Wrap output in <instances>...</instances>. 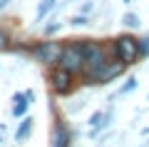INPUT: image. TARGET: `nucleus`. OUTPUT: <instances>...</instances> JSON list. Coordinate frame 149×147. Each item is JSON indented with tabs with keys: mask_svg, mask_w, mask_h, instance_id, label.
Here are the masks:
<instances>
[{
	"mask_svg": "<svg viewBox=\"0 0 149 147\" xmlns=\"http://www.w3.org/2000/svg\"><path fill=\"white\" fill-rule=\"evenodd\" d=\"M112 60L109 47L104 40H95V37H85V70L80 72V82L82 85H95V77L102 68Z\"/></svg>",
	"mask_w": 149,
	"mask_h": 147,
	"instance_id": "1",
	"label": "nucleus"
},
{
	"mask_svg": "<svg viewBox=\"0 0 149 147\" xmlns=\"http://www.w3.org/2000/svg\"><path fill=\"white\" fill-rule=\"evenodd\" d=\"M107 47H109L112 60L122 63L124 68H132V65H137L142 60L139 58V37L132 35V32H119L117 37H112L107 42Z\"/></svg>",
	"mask_w": 149,
	"mask_h": 147,
	"instance_id": "2",
	"label": "nucleus"
},
{
	"mask_svg": "<svg viewBox=\"0 0 149 147\" xmlns=\"http://www.w3.org/2000/svg\"><path fill=\"white\" fill-rule=\"evenodd\" d=\"M60 50H62V42L55 40V37H40V40H35V42H30V45L22 47V53H25L30 60L40 63L42 68H52V65H57Z\"/></svg>",
	"mask_w": 149,
	"mask_h": 147,
	"instance_id": "3",
	"label": "nucleus"
},
{
	"mask_svg": "<svg viewBox=\"0 0 149 147\" xmlns=\"http://www.w3.org/2000/svg\"><path fill=\"white\" fill-rule=\"evenodd\" d=\"M57 65L65 68L67 72H72V75L80 77V72L85 70V40H77V37L65 40L62 42V50H60Z\"/></svg>",
	"mask_w": 149,
	"mask_h": 147,
	"instance_id": "4",
	"label": "nucleus"
},
{
	"mask_svg": "<svg viewBox=\"0 0 149 147\" xmlns=\"http://www.w3.org/2000/svg\"><path fill=\"white\" fill-rule=\"evenodd\" d=\"M47 82H50V90H52L55 95H60V97H67V95L74 92V87H77V75L67 72L65 68H60V65H52V68H47Z\"/></svg>",
	"mask_w": 149,
	"mask_h": 147,
	"instance_id": "5",
	"label": "nucleus"
},
{
	"mask_svg": "<svg viewBox=\"0 0 149 147\" xmlns=\"http://www.w3.org/2000/svg\"><path fill=\"white\" fill-rule=\"evenodd\" d=\"M72 127L62 120V117H55L52 127H50V147H72Z\"/></svg>",
	"mask_w": 149,
	"mask_h": 147,
	"instance_id": "6",
	"label": "nucleus"
},
{
	"mask_svg": "<svg viewBox=\"0 0 149 147\" xmlns=\"http://www.w3.org/2000/svg\"><path fill=\"white\" fill-rule=\"evenodd\" d=\"M124 65L122 63H117V60H109V63L104 65V68L97 72V77H95V85H109V82H114V80H119L124 75Z\"/></svg>",
	"mask_w": 149,
	"mask_h": 147,
	"instance_id": "7",
	"label": "nucleus"
},
{
	"mask_svg": "<svg viewBox=\"0 0 149 147\" xmlns=\"http://www.w3.org/2000/svg\"><path fill=\"white\" fill-rule=\"evenodd\" d=\"M32 130H35V117H32V115H22L20 117V125H17V130H15V145L27 142L30 135H32Z\"/></svg>",
	"mask_w": 149,
	"mask_h": 147,
	"instance_id": "8",
	"label": "nucleus"
},
{
	"mask_svg": "<svg viewBox=\"0 0 149 147\" xmlns=\"http://www.w3.org/2000/svg\"><path fill=\"white\" fill-rule=\"evenodd\" d=\"M27 110H30V100L25 97V92H15V95H13V107H10V115L15 117V120H20L22 115H27Z\"/></svg>",
	"mask_w": 149,
	"mask_h": 147,
	"instance_id": "9",
	"label": "nucleus"
},
{
	"mask_svg": "<svg viewBox=\"0 0 149 147\" xmlns=\"http://www.w3.org/2000/svg\"><path fill=\"white\" fill-rule=\"evenodd\" d=\"M55 5H57V0H40V3H37V13H35V23L37 25L55 10Z\"/></svg>",
	"mask_w": 149,
	"mask_h": 147,
	"instance_id": "10",
	"label": "nucleus"
},
{
	"mask_svg": "<svg viewBox=\"0 0 149 147\" xmlns=\"http://www.w3.org/2000/svg\"><path fill=\"white\" fill-rule=\"evenodd\" d=\"M60 30H62V23H60L57 18H50L47 25H42L40 35H42V37H55V35H60Z\"/></svg>",
	"mask_w": 149,
	"mask_h": 147,
	"instance_id": "11",
	"label": "nucleus"
},
{
	"mask_svg": "<svg viewBox=\"0 0 149 147\" xmlns=\"http://www.w3.org/2000/svg\"><path fill=\"white\" fill-rule=\"evenodd\" d=\"M122 25H124V27H129V30H139V27H142V18H139L137 13L127 10V13L122 15Z\"/></svg>",
	"mask_w": 149,
	"mask_h": 147,
	"instance_id": "12",
	"label": "nucleus"
},
{
	"mask_svg": "<svg viewBox=\"0 0 149 147\" xmlns=\"http://www.w3.org/2000/svg\"><path fill=\"white\" fill-rule=\"evenodd\" d=\"M137 85H139V80L134 77V75H129V77L124 80V85H122V87H119L114 95H112V97H122V95H129L132 90H137Z\"/></svg>",
	"mask_w": 149,
	"mask_h": 147,
	"instance_id": "13",
	"label": "nucleus"
},
{
	"mask_svg": "<svg viewBox=\"0 0 149 147\" xmlns=\"http://www.w3.org/2000/svg\"><path fill=\"white\" fill-rule=\"evenodd\" d=\"M13 47V37H10V30H8L3 23H0V53L3 50H10Z\"/></svg>",
	"mask_w": 149,
	"mask_h": 147,
	"instance_id": "14",
	"label": "nucleus"
},
{
	"mask_svg": "<svg viewBox=\"0 0 149 147\" xmlns=\"http://www.w3.org/2000/svg\"><path fill=\"white\" fill-rule=\"evenodd\" d=\"M139 58H149V35H144V37H139Z\"/></svg>",
	"mask_w": 149,
	"mask_h": 147,
	"instance_id": "15",
	"label": "nucleus"
},
{
	"mask_svg": "<svg viewBox=\"0 0 149 147\" xmlns=\"http://www.w3.org/2000/svg\"><path fill=\"white\" fill-rule=\"evenodd\" d=\"M67 23H70L72 27H82V25H87L90 20H87V15H82V13H77V15H72V18H70Z\"/></svg>",
	"mask_w": 149,
	"mask_h": 147,
	"instance_id": "16",
	"label": "nucleus"
},
{
	"mask_svg": "<svg viewBox=\"0 0 149 147\" xmlns=\"http://www.w3.org/2000/svg\"><path fill=\"white\" fill-rule=\"evenodd\" d=\"M92 10H95V0H85L82 8H80V13H82V15H90Z\"/></svg>",
	"mask_w": 149,
	"mask_h": 147,
	"instance_id": "17",
	"label": "nucleus"
},
{
	"mask_svg": "<svg viewBox=\"0 0 149 147\" xmlns=\"http://www.w3.org/2000/svg\"><path fill=\"white\" fill-rule=\"evenodd\" d=\"M25 97H27V100H30V105H32V102H35V92H32V90H25Z\"/></svg>",
	"mask_w": 149,
	"mask_h": 147,
	"instance_id": "18",
	"label": "nucleus"
},
{
	"mask_svg": "<svg viewBox=\"0 0 149 147\" xmlns=\"http://www.w3.org/2000/svg\"><path fill=\"white\" fill-rule=\"evenodd\" d=\"M3 130H5V127H0V145H3Z\"/></svg>",
	"mask_w": 149,
	"mask_h": 147,
	"instance_id": "19",
	"label": "nucleus"
},
{
	"mask_svg": "<svg viewBox=\"0 0 149 147\" xmlns=\"http://www.w3.org/2000/svg\"><path fill=\"white\" fill-rule=\"evenodd\" d=\"M122 3H124V5H129V3H132V0H122Z\"/></svg>",
	"mask_w": 149,
	"mask_h": 147,
	"instance_id": "20",
	"label": "nucleus"
},
{
	"mask_svg": "<svg viewBox=\"0 0 149 147\" xmlns=\"http://www.w3.org/2000/svg\"><path fill=\"white\" fill-rule=\"evenodd\" d=\"M97 147H104V145H97Z\"/></svg>",
	"mask_w": 149,
	"mask_h": 147,
	"instance_id": "21",
	"label": "nucleus"
}]
</instances>
